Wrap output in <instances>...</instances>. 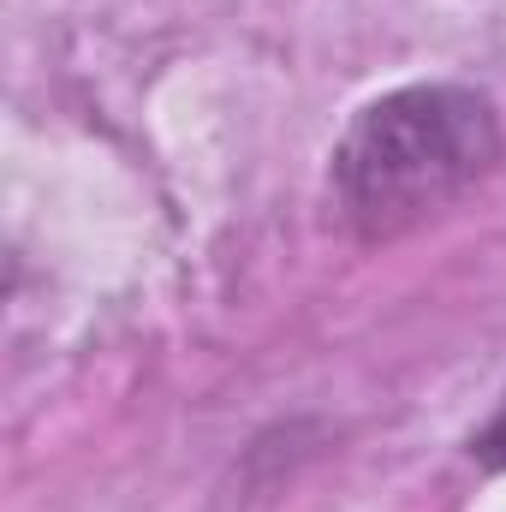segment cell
<instances>
[{"instance_id": "1", "label": "cell", "mask_w": 506, "mask_h": 512, "mask_svg": "<svg viewBox=\"0 0 506 512\" xmlns=\"http://www.w3.org/2000/svg\"><path fill=\"white\" fill-rule=\"evenodd\" d=\"M495 155L501 126L477 90L417 84L370 102L352 120L334 155V185L364 233H393L477 185L495 167Z\"/></svg>"}, {"instance_id": "2", "label": "cell", "mask_w": 506, "mask_h": 512, "mask_svg": "<svg viewBox=\"0 0 506 512\" xmlns=\"http://www.w3.org/2000/svg\"><path fill=\"white\" fill-rule=\"evenodd\" d=\"M477 453H483L489 465H506V405L495 411V423L483 429V441H477Z\"/></svg>"}]
</instances>
